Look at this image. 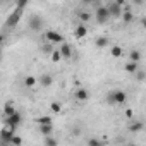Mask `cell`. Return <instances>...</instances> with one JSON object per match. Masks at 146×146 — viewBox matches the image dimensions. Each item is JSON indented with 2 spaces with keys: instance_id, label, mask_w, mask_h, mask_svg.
Masks as SVG:
<instances>
[{
  "instance_id": "cell-1",
  "label": "cell",
  "mask_w": 146,
  "mask_h": 146,
  "mask_svg": "<svg viewBox=\"0 0 146 146\" xmlns=\"http://www.w3.org/2000/svg\"><path fill=\"white\" fill-rule=\"evenodd\" d=\"M107 100H108L110 105H124L127 102V93L122 91V90H113L112 93H108Z\"/></svg>"
},
{
  "instance_id": "cell-2",
  "label": "cell",
  "mask_w": 146,
  "mask_h": 146,
  "mask_svg": "<svg viewBox=\"0 0 146 146\" xmlns=\"http://www.w3.org/2000/svg\"><path fill=\"white\" fill-rule=\"evenodd\" d=\"M14 134H16V129L12 125H9V124H4L2 131H0V143H2V146H9Z\"/></svg>"
},
{
  "instance_id": "cell-3",
  "label": "cell",
  "mask_w": 146,
  "mask_h": 146,
  "mask_svg": "<svg viewBox=\"0 0 146 146\" xmlns=\"http://www.w3.org/2000/svg\"><path fill=\"white\" fill-rule=\"evenodd\" d=\"M23 12H24V9H23V7H16V9H14V12L7 17L5 28H16V26H17V23H19V21H21V17H23Z\"/></svg>"
},
{
  "instance_id": "cell-4",
  "label": "cell",
  "mask_w": 146,
  "mask_h": 146,
  "mask_svg": "<svg viewBox=\"0 0 146 146\" xmlns=\"http://www.w3.org/2000/svg\"><path fill=\"white\" fill-rule=\"evenodd\" d=\"M95 16H96V23H98V24H107V21L110 19L108 7H107V5H98Z\"/></svg>"
},
{
  "instance_id": "cell-5",
  "label": "cell",
  "mask_w": 146,
  "mask_h": 146,
  "mask_svg": "<svg viewBox=\"0 0 146 146\" xmlns=\"http://www.w3.org/2000/svg\"><path fill=\"white\" fill-rule=\"evenodd\" d=\"M41 26H43V19H41V16H38V14H33L31 17H29V21H28V28L31 29V31H41Z\"/></svg>"
},
{
  "instance_id": "cell-6",
  "label": "cell",
  "mask_w": 146,
  "mask_h": 146,
  "mask_svg": "<svg viewBox=\"0 0 146 146\" xmlns=\"http://www.w3.org/2000/svg\"><path fill=\"white\" fill-rule=\"evenodd\" d=\"M21 122H23V115H21L17 110H16L12 115H9V117H4V124H9V125H12L14 129H17Z\"/></svg>"
},
{
  "instance_id": "cell-7",
  "label": "cell",
  "mask_w": 146,
  "mask_h": 146,
  "mask_svg": "<svg viewBox=\"0 0 146 146\" xmlns=\"http://www.w3.org/2000/svg\"><path fill=\"white\" fill-rule=\"evenodd\" d=\"M107 7H108L110 17H113V19H117V17H122V12H124V7H122V5H119L117 2H110Z\"/></svg>"
},
{
  "instance_id": "cell-8",
  "label": "cell",
  "mask_w": 146,
  "mask_h": 146,
  "mask_svg": "<svg viewBox=\"0 0 146 146\" xmlns=\"http://www.w3.org/2000/svg\"><path fill=\"white\" fill-rule=\"evenodd\" d=\"M45 40L50 41V43H64V36L58 31H53V29H50V31L45 33Z\"/></svg>"
},
{
  "instance_id": "cell-9",
  "label": "cell",
  "mask_w": 146,
  "mask_h": 146,
  "mask_svg": "<svg viewBox=\"0 0 146 146\" xmlns=\"http://www.w3.org/2000/svg\"><path fill=\"white\" fill-rule=\"evenodd\" d=\"M58 50H60V53H62V57H64V58H70V57H72V48H70V45H69V43H65V41H64V43H62V46H60Z\"/></svg>"
},
{
  "instance_id": "cell-10",
  "label": "cell",
  "mask_w": 146,
  "mask_h": 146,
  "mask_svg": "<svg viewBox=\"0 0 146 146\" xmlns=\"http://www.w3.org/2000/svg\"><path fill=\"white\" fill-rule=\"evenodd\" d=\"M38 81H40V84H41L43 88H50L52 83H53V78H52L50 74H43V76L38 78Z\"/></svg>"
},
{
  "instance_id": "cell-11",
  "label": "cell",
  "mask_w": 146,
  "mask_h": 146,
  "mask_svg": "<svg viewBox=\"0 0 146 146\" xmlns=\"http://www.w3.org/2000/svg\"><path fill=\"white\" fill-rule=\"evenodd\" d=\"M74 35H76V38H84V36L88 35V28L84 26V23H81V24L74 29Z\"/></svg>"
},
{
  "instance_id": "cell-12",
  "label": "cell",
  "mask_w": 146,
  "mask_h": 146,
  "mask_svg": "<svg viewBox=\"0 0 146 146\" xmlns=\"http://www.w3.org/2000/svg\"><path fill=\"white\" fill-rule=\"evenodd\" d=\"M143 127H144V125H143V122H141V120H134V122H131V124H129V127H127V129H129V132H141V131H143Z\"/></svg>"
},
{
  "instance_id": "cell-13",
  "label": "cell",
  "mask_w": 146,
  "mask_h": 146,
  "mask_svg": "<svg viewBox=\"0 0 146 146\" xmlns=\"http://www.w3.org/2000/svg\"><path fill=\"white\" fill-rule=\"evenodd\" d=\"M137 64L139 62H134V60H129L125 65H124V69H125V72H129V74H136V70L139 69L137 67Z\"/></svg>"
},
{
  "instance_id": "cell-14",
  "label": "cell",
  "mask_w": 146,
  "mask_h": 146,
  "mask_svg": "<svg viewBox=\"0 0 146 146\" xmlns=\"http://www.w3.org/2000/svg\"><path fill=\"white\" fill-rule=\"evenodd\" d=\"M40 132L41 136H50L53 132V124H40Z\"/></svg>"
},
{
  "instance_id": "cell-15",
  "label": "cell",
  "mask_w": 146,
  "mask_h": 146,
  "mask_svg": "<svg viewBox=\"0 0 146 146\" xmlns=\"http://www.w3.org/2000/svg\"><path fill=\"white\" fill-rule=\"evenodd\" d=\"M108 38L107 36H98L96 40H95V46L96 48H105V46H108Z\"/></svg>"
},
{
  "instance_id": "cell-16",
  "label": "cell",
  "mask_w": 146,
  "mask_h": 146,
  "mask_svg": "<svg viewBox=\"0 0 146 146\" xmlns=\"http://www.w3.org/2000/svg\"><path fill=\"white\" fill-rule=\"evenodd\" d=\"M132 19H134V16L131 14V11H129V9H124V12H122V23L127 26V24L132 23Z\"/></svg>"
},
{
  "instance_id": "cell-17",
  "label": "cell",
  "mask_w": 146,
  "mask_h": 146,
  "mask_svg": "<svg viewBox=\"0 0 146 146\" xmlns=\"http://www.w3.org/2000/svg\"><path fill=\"white\" fill-rule=\"evenodd\" d=\"M76 98H78L79 102H86V100L90 98V93H88L84 88H79V90L76 91Z\"/></svg>"
},
{
  "instance_id": "cell-18",
  "label": "cell",
  "mask_w": 146,
  "mask_h": 146,
  "mask_svg": "<svg viewBox=\"0 0 146 146\" xmlns=\"http://www.w3.org/2000/svg\"><path fill=\"white\" fill-rule=\"evenodd\" d=\"M14 112H16L14 103H12V102H7V103L4 105V117H9V115H12Z\"/></svg>"
},
{
  "instance_id": "cell-19",
  "label": "cell",
  "mask_w": 146,
  "mask_h": 146,
  "mask_svg": "<svg viewBox=\"0 0 146 146\" xmlns=\"http://www.w3.org/2000/svg\"><path fill=\"white\" fill-rule=\"evenodd\" d=\"M55 43H50V41H46L45 45H41V52L43 53H46V55H52L53 53V50H55V46H53Z\"/></svg>"
},
{
  "instance_id": "cell-20",
  "label": "cell",
  "mask_w": 146,
  "mask_h": 146,
  "mask_svg": "<svg viewBox=\"0 0 146 146\" xmlns=\"http://www.w3.org/2000/svg\"><path fill=\"white\" fill-rule=\"evenodd\" d=\"M122 48L119 46V45H113V46H110V55L112 57H115V58H119V57H122Z\"/></svg>"
},
{
  "instance_id": "cell-21",
  "label": "cell",
  "mask_w": 146,
  "mask_h": 146,
  "mask_svg": "<svg viewBox=\"0 0 146 146\" xmlns=\"http://www.w3.org/2000/svg\"><path fill=\"white\" fill-rule=\"evenodd\" d=\"M129 58L134 60V62H139V60H141V52H139V50H131Z\"/></svg>"
},
{
  "instance_id": "cell-22",
  "label": "cell",
  "mask_w": 146,
  "mask_h": 146,
  "mask_svg": "<svg viewBox=\"0 0 146 146\" xmlns=\"http://www.w3.org/2000/svg\"><path fill=\"white\" fill-rule=\"evenodd\" d=\"M50 110H52L53 113H58V112L62 110V103H60V102H52V103H50Z\"/></svg>"
},
{
  "instance_id": "cell-23",
  "label": "cell",
  "mask_w": 146,
  "mask_h": 146,
  "mask_svg": "<svg viewBox=\"0 0 146 146\" xmlns=\"http://www.w3.org/2000/svg\"><path fill=\"white\" fill-rule=\"evenodd\" d=\"M43 143H45L46 146H57V144H58V141H57L55 137H52V134H50V136H45V141H43Z\"/></svg>"
},
{
  "instance_id": "cell-24",
  "label": "cell",
  "mask_w": 146,
  "mask_h": 146,
  "mask_svg": "<svg viewBox=\"0 0 146 146\" xmlns=\"http://www.w3.org/2000/svg\"><path fill=\"white\" fill-rule=\"evenodd\" d=\"M36 81H38V79H36L35 76H28V78L24 79V84H26L28 88H33V86L36 84Z\"/></svg>"
},
{
  "instance_id": "cell-25",
  "label": "cell",
  "mask_w": 146,
  "mask_h": 146,
  "mask_svg": "<svg viewBox=\"0 0 146 146\" xmlns=\"http://www.w3.org/2000/svg\"><path fill=\"white\" fill-rule=\"evenodd\" d=\"M90 19H91V14H90V12H86V11L79 12V21H81V23H88Z\"/></svg>"
},
{
  "instance_id": "cell-26",
  "label": "cell",
  "mask_w": 146,
  "mask_h": 146,
  "mask_svg": "<svg viewBox=\"0 0 146 146\" xmlns=\"http://www.w3.org/2000/svg\"><path fill=\"white\" fill-rule=\"evenodd\" d=\"M50 57H52V60H53L55 64H57L60 58H64V57H62V53H60V50H53V53H52Z\"/></svg>"
},
{
  "instance_id": "cell-27",
  "label": "cell",
  "mask_w": 146,
  "mask_h": 146,
  "mask_svg": "<svg viewBox=\"0 0 146 146\" xmlns=\"http://www.w3.org/2000/svg\"><path fill=\"white\" fill-rule=\"evenodd\" d=\"M36 122H38V124H52V117L43 115V117H38V119H36Z\"/></svg>"
},
{
  "instance_id": "cell-28",
  "label": "cell",
  "mask_w": 146,
  "mask_h": 146,
  "mask_svg": "<svg viewBox=\"0 0 146 146\" xmlns=\"http://www.w3.org/2000/svg\"><path fill=\"white\" fill-rule=\"evenodd\" d=\"M88 144H90V146H102L103 141H102V139H96V137H91V139H88Z\"/></svg>"
},
{
  "instance_id": "cell-29",
  "label": "cell",
  "mask_w": 146,
  "mask_h": 146,
  "mask_svg": "<svg viewBox=\"0 0 146 146\" xmlns=\"http://www.w3.org/2000/svg\"><path fill=\"white\" fill-rule=\"evenodd\" d=\"M11 144H12V146H21V144H23V139H21L19 136L14 134V137L11 139Z\"/></svg>"
},
{
  "instance_id": "cell-30",
  "label": "cell",
  "mask_w": 146,
  "mask_h": 146,
  "mask_svg": "<svg viewBox=\"0 0 146 146\" xmlns=\"http://www.w3.org/2000/svg\"><path fill=\"white\" fill-rule=\"evenodd\" d=\"M134 76H136V79H137V81H143V79H146V72H143V70H139V69H137Z\"/></svg>"
},
{
  "instance_id": "cell-31",
  "label": "cell",
  "mask_w": 146,
  "mask_h": 146,
  "mask_svg": "<svg viewBox=\"0 0 146 146\" xmlns=\"http://www.w3.org/2000/svg\"><path fill=\"white\" fill-rule=\"evenodd\" d=\"M28 4H29V0H16V7H23L24 9Z\"/></svg>"
},
{
  "instance_id": "cell-32",
  "label": "cell",
  "mask_w": 146,
  "mask_h": 146,
  "mask_svg": "<svg viewBox=\"0 0 146 146\" xmlns=\"http://www.w3.org/2000/svg\"><path fill=\"white\" fill-rule=\"evenodd\" d=\"M98 0H83V4H96Z\"/></svg>"
},
{
  "instance_id": "cell-33",
  "label": "cell",
  "mask_w": 146,
  "mask_h": 146,
  "mask_svg": "<svg viewBox=\"0 0 146 146\" xmlns=\"http://www.w3.org/2000/svg\"><path fill=\"white\" fill-rule=\"evenodd\" d=\"M143 2L144 0H132V4H136V5H143Z\"/></svg>"
},
{
  "instance_id": "cell-34",
  "label": "cell",
  "mask_w": 146,
  "mask_h": 146,
  "mask_svg": "<svg viewBox=\"0 0 146 146\" xmlns=\"http://www.w3.org/2000/svg\"><path fill=\"white\" fill-rule=\"evenodd\" d=\"M125 117H129V119H132V110H125Z\"/></svg>"
},
{
  "instance_id": "cell-35",
  "label": "cell",
  "mask_w": 146,
  "mask_h": 146,
  "mask_svg": "<svg viewBox=\"0 0 146 146\" xmlns=\"http://www.w3.org/2000/svg\"><path fill=\"white\" fill-rule=\"evenodd\" d=\"M115 2H117V4H119V5H122V7H124V5H125V0H115Z\"/></svg>"
},
{
  "instance_id": "cell-36",
  "label": "cell",
  "mask_w": 146,
  "mask_h": 146,
  "mask_svg": "<svg viewBox=\"0 0 146 146\" xmlns=\"http://www.w3.org/2000/svg\"><path fill=\"white\" fill-rule=\"evenodd\" d=\"M141 24H143V28L146 29V17H143V21H141Z\"/></svg>"
}]
</instances>
